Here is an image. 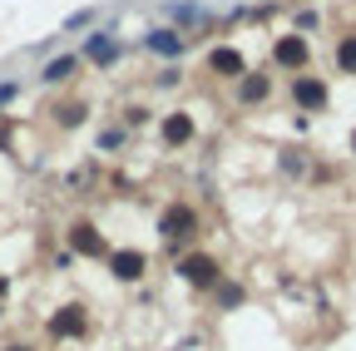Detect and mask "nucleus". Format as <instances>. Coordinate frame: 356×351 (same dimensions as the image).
Listing matches in <instances>:
<instances>
[{
    "instance_id": "17",
    "label": "nucleus",
    "mask_w": 356,
    "mask_h": 351,
    "mask_svg": "<svg viewBox=\"0 0 356 351\" xmlns=\"http://www.w3.org/2000/svg\"><path fill=\"white\" fill-rule=\"evenodd\" d=\"M168 15H173V20H184V25H198V20H208V10H198V6H168Z\"/></svg>"
},
{
    "instance_id": "3",
    "label": "nucleus",
    "mask_w": 356,
    "mask_h": 351,
    "mask_svg": "<svg viewBox=\"0 0 356 351\" xmlns=\"http://www.w3.org/2000/svg\"><path fill=\"white\" fill-rule=\"evenodd\" d=\"M292 104H297L302 114H322V109H327V84H322L317 74H297V79H292Z\"/></svg>"
},
{
    "instance_id": "16",
    "label": "nucleus",
    "mask_w": 356,
    "mask_h": 351,
    "mask_svg": "<svg viewBox=\"0 0 356 351\" xmlns=\"http://www.w3.org/2000/svg\"><path fill=\"white\" fill-rule=\"evenodd\" d=\"M213 292H218V307H222V312H228V307H238V302H243V287H238V282H218Z\"/></svg>"
},
{
    "instance_id": "4",
    "label": "nucleus",
    "mask_w": 356,
    "mask_h": 351,
    "mask_svg": "<svg viewBox=\"0 0 356 351\" xmlns=\"http://www.w3.org/2000/svg\"><path fill=\"white\" fill-rule=\"evenodd\" d=\"M109 272H114L119 282H139V277L149 272V257H144L139 247H124V252H109Z\"/></svg>"
},
{
    "instance_id": "21",
    "label": "nucleus",
    "mask_w": 356,
    "mask_h": 351,
    "mask_svg": "<svg viewBox=\"0 0 356 351\" xmlns=\"http://www.w3.org/2000/svg\"><path fill=\"white\" fill-rule=\"evenodd\" d=\"M10 351H25V346H10Z\"/></svg>"
},
{
    "instance_id": "8",
    "label": "nucleus",
    "mask_w": 356,
    "mask_h": 351,
    "mask_svg": "<svg viewBox=\"0 0 356 351\" xmlns=\"http://www.w3.org/2000/svg\"><path fill=\"white\" fill-rule=\"evenodd\" d=\"M70 243L84 252V257H109V247H104V238L95 233V228H89V223H74L70 228Z\"/></svg>"
},
{
    "instance_id": "20",
    "label": "nucleus",
    "mask_w": 356,
    "mask_h": 351,
    "mask_svg": "<svg viewBox=\"0 0 356 351\" xmlns=\"http://www.w3.org/2000/svg\"><path fill=\"white\" fill-rule=\"evenodd\" d=\"M351 158H356V129H351Z\"/></svg>"
},
{
    "instance_id": "22",
    "label": "nucleus",
    "mask_w": 356,
    "mask_h": 351,
    "mask_svg": "<svg viewBox=\"0 0 356 351\" xmlns=\"http://www.w3.org/2000/svg\"><path fill=\"white\" fill-rule=\"evenodd\" d=\"M0 287H6V282H0Z\"/></svg>"
},
{
    "instance_id": "13",
    "label": "nucleus",
    "mask_w": 356,
    "mask_h": 351,
    "mask_svg": "<svg viewBox=\"0 0 356 351\" xmlns=\"http://www.w3.org/2000/svg\"><path fill=\"white\" fill-rule=\"evenodd\" d=\"M50 332H55V336H79V332H84V312H79V307H65V312L50 322Z\"/></svg>"
},
{
    "instance_id": "2",
    "label": "nucleus",
    "mask_w": 356,
    "mask_h": 351,
    "mask_svg": "<svg viewBox=\"0 0 356 351\" xmlns=\"http://www.w3.org/2000/svg\"><path fill=\"white\" fill-rule=\"evenodd\" d=\"M178 277H184L188 287L213 292V287L222 282V262H218L213 252H188V257H178Z\"/></svg>"
},
{
    "instance_id": "6",
    "label": "nucleus",
    "mask_w": 356,
    "mask_h": 351,
    "mask_svg": "<svg viewBox=\"0 0 356 351\" xmlns=\"http://www.w3.org/2000/svg\"><path fill=\"white\" fill-rule=\"evenodd\" d=\"M208 70L222 74V79H243V74H248V60H243V50H233V45H218V50L208 55Z\"/></svg>"
},
{
    "instance_id": "19",
    "label": "nucleus",
    "mask_w": 356,
    "mask_h": 351,
    "mask_svg": "<svg viewBox=\"0 0 356 351\" xmlns=\"http://www.w3.org/2000/svg\"><path fill=\"white\" fill-rule=\"evenodd\" d=\"M89 20H95V10H79V15H74V20H70V25H65V30H84V25H89Z\"/></svg>"
},
{
    "instance_id": "14",
    "label": "nucleus",
    "mask_w": 356,
    "mask_h": 351,
    "mask_svg": "<svg viewBox=\"0 0 356 351\" xmlns=\"http://www.w3.org/2000/svg\"><path fill=\"white\" fill-rule=\"evenodd\" d=\"M337 70L341 74H356V35H341L337 40Z\"/></svg>"
},
{
    "instance_id": "10",
    "label": "nucleus",
    "mask_w": 356,
    "mask_h": 351,
    "mask_svg": "<svg viewBox=\"0 0 356 351\" xmlns=\"http://www.w3.org/2000/svg\"><path fill=\"white\" fill-rule=\"evenodd\" d=\"M267 95H273V79L267 74H243L238 79V104H262Z\"/></svg>"
},
{
    "instance_id": "5",
    "label": "nucleus",
    "mask_w": 356,
    "mask_h": 351,
    "mask_svg": "<svg viewBox=\"0 0 356 351\" xmlns=\"http://www.w3.org/2000/svg\"><path fill=\"white\" fill-rule=\"evenodd\" d=\"M273 60H277L282 70H307L312 50H307V40H302V35H282L277 45H273Z\"/></svg>"
},
{
    "instance_id": "7",
    "label": "nucleus",
    "mask_w": 356,
    "mask_h": 351,
    "mask_svg": "<svg viewBox=\"0 0 356 351\" xmlns=\"http://www.w3.org/2000/svg\"><path fill=\"white\" fill-rule=\"evenodd\" d=\"M159 134H163L168 149H184V144L193 139V119H188V114H168V119L159 124Z\"/></svg>"
},
{
    "instance_id": "15",
    "label": "nucleus",
    "mask_w": 356,
    "mask_h": 351,
    "mask_svg": "<svg viewBox=\"0 0 356 351\" xmlns=\"http://www.w3.org/2000/svg\"><path fill=\"white\" fill-rule=\"evenodd\" d=\"M282 173L287 179H302L307 173V149H282Z\"/></svg>"
},
{
    "instance_id": "18",
    "label": "nucleus",
    "mask_w": 356,
    "mask_h": 351,
    "mask_svg": "<svg viewBox=\"0 0 356 351\" xmlns=\"http://www.w3.org/2000/svg\"><path fill=\"white\" fill-rule=\"evenodd\" d=\"M124 139H129V134H124V129H104V134H99V149L109 154V149H119Z\"/></svg>"
},
{
    "instance_id": "11",
    "label": "nucleus",
    "mask_w": 356,
    "mask_h": 351,
    "mask_svg": "<svg viewBox=\"0 0 356 351\" xmlns=\"http://www.w3.org/2000/svg\"><path fill=\"white\" fill-rule=\"evenodd\" d=\"M84 55L95 60V65H114V60H119V45L109 40V30H99V35H89V45H84Z\"/></svg>"
},
{
    "instance_id": "9",
    "label": "nucleus",
    "mask_w": 356,
    "mask_h": 351,
    "mask_svg": "<svg viewBox=\"0 0 356 351\" xmlns=\"http://www.w3.org/2000/svg\"><path fill=\"white\" fill-rule=\"evenodd\" d=\"M144 45H149L154 55L173 60V55H184V35H178V30H149V35H144Z\"/></svg>"
},
{
    "instance_id": "12",
    "label": "nucleus",
    "mask_w": 356,
    "mask_h": 351,
    "mask_svg": "<svg viewBox=\"0 0 356 351\" xmlns=\"http://www.w3.org/2000/svg\"><path fill=\"white\" fill-rule=\"evenodd\" d=\"M74 70H79V55H60V60L44 65V74H40V79H44V84H65Z\"/></svg>"
},
{
    "instance_id": "1",
    "label": "nucleus",
    "mask_w": 356,
    "mask_h": 351,
    "mask_svg": "<svg viewBox=\"0 0 356 351\" xmlns=\"http://www.w3.org/2000/svg\"><path fill=\"white\" fill-rule=\"evenodd\" d=\"M159 233H163V243H173V247L193 243V238H198V213H193L188 203H168L163 218H159Z\"/></svg>"
}]
</instances>
